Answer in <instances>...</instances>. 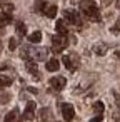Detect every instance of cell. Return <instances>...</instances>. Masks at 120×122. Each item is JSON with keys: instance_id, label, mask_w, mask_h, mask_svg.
<instances>
[{"instance_id": "obj_17", "label": "cell", "mask_w": 120, "mask_h": 122, "mask_svg": "<svg viewBox=\"0 0 120 122\" xmlns=\"http://www.w3.org/2000/svg\"><path fill=\"white\" fill-rule=\"evenodd\" d=\"M40 40H42V34H40L38 30L29 35V42H30V44H38Z\"/></svg>"}, {"instance_id": "obj_5", "label": "cell", "mask_w": 120, "mask_h": 122, "mask_svg": "<svg viewBox=\"0 0 120 122\" xmlns=\"http://www.w3.org/2000/svg\"><path fill=\"white\" fill-rule=\"evenodd\" d=\"M62 115H63V120L65 122H72L73 117H75V110L70 104H62Z\"/></svg>"}, {"instance_id": "obj_10", "label": "cell", "mask_w": 120, "mask_h": 122, "mask_svg": "<svg viewBox=\"0 0 120 122\" xmlns=\"http://www.w3.org/2000/svg\"><path fill=\"white\" fill-rule=\"evenodd\" d=\"M12 22V15L10 14H5V12H0V29L7 27L9 24Z\"/></svg>"}, {"instance_id": "obj_22", "label": "cell", "mask_w": 120, "mask_h": 122, "mask_svg": "<svg viewBox=\"0 0 120 122\" xmlns=\"http://www.w3.org/2000/svg\"><path fill=\"white\" fill-rule=\"evenodd\" d=\"M9 49L10 50H15L17 49V39H10L9 40Z\"/></svg>"}, {"instance_id": "obj_25", "label": "cell", "mask_w": 120, "mask_h": 122, "mask_svg": "<svg viewBox=\"0 0 120 122\" xmlns=\"http://www.w3.org/2000/svg\"><path fill=\"white\" fill-rule=\"evenodd\" d=\"M102 120H103V117H102V115H95L90 122H102Z\"/></svg>"}, {"instance_id": "obj_4", "label": "cell", "mask_w": 120, "mask_h": 122, "mask_svg": "<svg viewBox=\"0 0 120 122\" xmlns=\"http://www.w3.org/2000/svg\"><path fill=\"white\" fill-rule=\"evenodd\" d=\"M63 17H65V20H67L68 24H73V25H77V27L82 25V19H80L78 12H75V10H65V12H63Z\"/></svg>"}, {"instance_id": "obj_16", "label": "cell", "mask_w": 120, "mask_h": 122, "mask_svg": "<svg viewBox=\"0 0 120 122\" xmlns=\"http://www.w3.org/2000/svg\"><path fill=\"white\" fill-rule=\"evenodd\" d=\"M48 117H50V110L47 107L40 109V112H38V122H45V120H48Z\"/></svg>"}, {"instance_id": "obj_28", "label": "cell", "mask_w": 120, "mask_h": 122, "mask_svg": "<svg viewBox=\"0 0 120 122\" xmlns=\"http://www.w3.org/2000/svg\"><path fill=\"white\" fill-rule=\"evenodd\" d=\"M7 69V65H0V70H5Z\"/></svg>"}, {"instance_id": "obj_26", "label": "cell", "mask_w": 120, "mask_h": 122, "mask_svg": "<svg viewBox=\"0 0 120 122\" xmlns=\"http://www.w3.org/2000/svg\"><path fill=\"white\" fill-rule=\"evenodd\" d=\"M113 34H118V22H115L113 25Z\"/></svg>"}, {"instance_id": "obj_24", "label": "cell", "mask_w": 120, "mask_h": 122, "mask_svg": "<svg viewBox=\"0 0 120 122\" xmlns=\"http://www.w3.org/2000/svg\"><path fill=\"white\" fill-rule=\"evenodd\" d=\"M12 10H14V5H12V4H7V5L4 7V12H5V14H10Z\"/></svg>"}, {"instance_id": "obj_20", "label": "cell", "mask_w": 120, "mask_h": 122, "mask_svg": "<svg viewBox=\"0 0 120 122\" xmlns=\"http://www.w3.org/2000/svg\"><path fill=\"white\" fill-rule=\"evenodd\" d=\"M103 109H105V107H103V104H102L100 100L93 104V112H95V114H98V115H102V112H103Z\"/></svg>"}, {"instance_id": "obj_21", "label": "cell", "mask_w": 120, "mask_h": 122, "mask_svg": "<svg viewBox=\"0 0 120 122\" xmlns=\"http://www.w3.org/2000/svg\"><path fill=\"white\" fill-rule=\"evenodd\" d=\"M107 52V47L103 45V44H100V45H97L95 47V54H98V55H103Z\"/></svg>"}, {"instance_id": "obj_27", "label": "cell", "mask_w": 120, "mask_h": 122, "mask_svg": "<svg viewBox=\"0 0 120 122\" xmlns=\"http://www.w3.org/2000/svg\"><path fill=\"white\" fill-rule=\"evenodd\" d=\"M110 2H112V0H102V4H105V5H108Z\"/></svg>"}, {"instance_id": "obj_18", "label": "cell", "mask_w": 120, "mask_h": 122, "mask_svg": "<svg viewBox=\"0 0 120 122\" xmlns=\"http://www.w3.org/2000/svg\"><path fill=\"white\" fill-rule=\"evenodd\" d=\"M45 7H47V2H45V0H37V2H35V12L43 14Z\"/></svg>"}, {"instance_id": "obj_6", "label": "cell", "mask_w": 120, "mask_h": 122, "mask_svg": "<svg viewBox=\"0 0 120 122\" xmlns=\"http://www.w3.org/2000/svg\"><path fill=\"white\" fill-rule=\"evenodd\" d=\"M67 85V79L65 77H52L50 79V87L53 89V90H62L63 87Z\"/></svg>"}, {"instance_id": "obj_19", "label": "cell", "mask_w": 120, "mask_h": 122, "mask_svg": "<svg viewBox=\"0 0 120 122\" xmlns=\"http://www.w3.org/2000/svg\"><path fill=\"white\" fill-rule=\"evenodd\" d=\"M10 84H12V79H10V77L0 75V89H2V87H9Z\"/></svg>"}, {"instance_id": "obj_23", "label": "cell", "mask_w": 120, "mask_h": 122, "mask_svg": "<svg viewBox=\"0 0 120 122\" xmlns=\"http://www.w3.org/2000/svg\"><path fill=\"white\" fill-rule=\"evenodd\" d=\"M10 100V95L7 94V95H0V104H7Z\"/></svg>"}, {"instance_id": "obj_8", "label": "cell", "mask_w": 120, "mask_h": 122, "mask_svg": "<svg viewBox=\"0 0 120 122\" xmlns=\"http://www.w3.org/2000/svg\"><path fill=\"white\" fill-rule=\"evenodd\" d=\"M47 54H48V52H47L45 49H32V50H30V55H32L35 60H43V59L47 57Z\"/></svg>"}, {"instance_id": "obj_29", "label": "cell", "mask_w": 120, "mask_h": 122, "mask_svg": "<svg viewBox=\"0 0 120 122\" xmlns=\"http://www.w3.org/2000/svg\"><path fill=\"white\" fill-rule=\"evenodd\" d=\"M0 52H2V42H0Z\"/></svg>"}, {"instance_id": "obj_13", "label": "cell", "mask_w": 120, "mask_h": 122, "mask_svg": "<svg viewBox=\"0 0 120 122\" xmlns=\"http://www.w3.org/2000/svg\"><path fill=\"white\" fill-rule=\"evenodd\" d=\"M17 120H19V109H12L5 115V120L4 122H17Z\"/></svg>"}, {"instance_id": "obj_14", "label": "cell", "mask_w": 120, "mask_h": 122, "mask_svg": "<svg viewBox=\"0 0 120 122\" xmlns=\"http://www.w3.org/2000/svg\"><path fill=\"white\" fill-rule=\"evenodd\" d=\"M15 32H17L19 37H25V35H27V25H25L24 22H17V25H15Z\"/></svg>"}, {"instance_id": "obj_9", "label": "cell", "mask_w": 120, "mask_h": 122, "mask_svg": "<svg viewBox=\"0 0 120 122\" xmlns=\"http://www.w3.org/2000/svg\"><path fill=\"white\" fill-rule=\"evenodd\" d=\"M55 29H57V32H58V35H63V37H67V34H68V29H67V25H65V20H58V22L55 24Z\"/></svg>"}, {"instance_id": "obj_2", "label": "cell", "mask_w": 120, "mask_h": 122, "mask_svg": "<svg viewBox=\"0 0 120 122\" xmlns=\"http://www.w3.org/2000/svg\"><path fill=\"white\" fill-rule=\"evenodd\" d=\"M68 45V39L63 35H53L52 37V49L53 52H62L63 49H67Z\"/></svg>"}, {"instance_id": "obj_11", "label": "cell", "mask_w": 120, "mask_h": 122, "mask_svg": "<svg viewBox=\"0 0 120 122\" xmlns=\"http://www.w3.org/2000/svg\"><path fill=\"white\" fill-rule=\"evenodd\" d=\"M58 67H60V64H58L57 59H50V60L47 62V65H45V69H47L48 72H57Z\"/></svg>"}, {"instance_id": "obj_30", "label": "cell", "mask_w": 120, "mask_h": 122, "mask_svg": "<svg viewBox=\"0 0 120 122\" xmlns=\"http://www.w3.org/2000/svg\"><path fill=\"white\" fill-rule=\"evenodd\" d=\"M82 2H88V0H82Z\"/></svg>"}, {"instance_id": "obj_1", "label": "cell", "mask_w": 120, "mask_h": 122, "mask_svg": "<svg viewBox=\"0 0 120 122\" xmlns=\"http://www.w3.org/2000/svg\"><path fill=\"white\" fill-rule=\"evenodd\" d=\"M82 12H83V15H85L88 20H92V22H100V12H98V9L92 4V0H88V2H82Z\"/></svg>"}, {"instance_id": "obj_3", "label": "cell", "mask_w": 120, "mask_h": 122, "mask_svg": "<svg viewBox=\"0 0 120 122\" xmlns=\"http://www.w3.org/2000/svg\"><path fill=\"white\" fill-rule=\"evenodd\" d=\"M35 110H37V104L35 102H27L25 110H24V114L19 120H32L35 117Z\"/></svg>"}, {"instance_id": "obj_12", "label": "cell", "mask_w": 120, "mask_h": 122, "mask_svg": "<svg viewBox=\"0 0 120 122\" xmlns=\"http://www.w3.org/2000/svg\"><path fill=\"white\" fill-rule=\"evenodd\" d=\"M25 67H27V70H29L30 74H34L37 79L40 77V75H38V70H37V64H35L34 60H27V62H25Z\"/></svg>"}, {"instance_id": "obj_7", "label": "cell", "mask_w": 120, "mask_h": 122, "mask_svg": "<svg viewBox=\"0 0 120 122\" xmlns=\"http://www.w3.org/2000/svg\"><path fill=\"white\" fill-rule=\"evenodd\" d=\"M62 62H63V65H65L68 70H75V69H77V65H78L77 57H75V55H63Z\"/></svg>"}, {"instance_id": "obj_15", "label": "cell", "mask_w": 120, "mask_h": 122, "mask_svg": "<svg viewBox=\"0 0 120 122\" xmlns=\"http://www.w3.org/2000/svg\"><path fill=\"white\" fill-rule=\"evenodd\" d=\"M43 14H45L48 19H55V15H57V7H55V5H47L45 10H43Z\"/></svg>"}, {"instance_id": "obj_31", "label": "cell", "mask_w": 120, "mask_h": 122, "mask_svg": "<svg viewBox=\"0 0 120 122\" xmlns=\"http://www.w3.org/2000/svg\"><path fill=\"white\" fill-rule=\"evenodd\" d=\"M0 2H2V0H0Z\"/></svg>"}]
</instances>
